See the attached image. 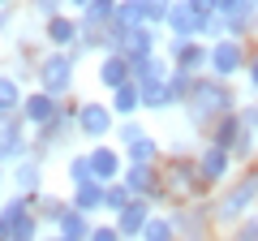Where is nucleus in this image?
<instances>
[{
  "label": "nucleus",
  "mask_w": 258,
  "mask_h": 241,
  "mask_svg": "<svg viewBox=\"0 0 258 241\" xmlns=\"http://www.w3.org/2000/svg\"><path fill=\"white\" fill-rule=\"evenodd\" d=\"M185 112H189V120L198 125V130H215L228 112H237V103H232V91L228 82H215V78H203L198 74V82H194L189 99H185Z\"/></svg>",
  "instance_id": "1"
},
{
  "label": "nucleus",
  "mask_w": 258,
  "mask_h": 241,
  "mask_svg": "<svg viewBox=\"0 0 258 241\" xmlns=\"http://www.w3.org/2000/svg\"><path fill=\"white\" fill-rule=\"evenodd\" d=\"M254 203H258V172H245L241 181H232V186L215 198L211 220H215V224H228V228H237V224L249 215V207H254Z\"/></svg>",
  "instance_id": "2"
},
{
  "label": "nucleus",
  "mask_w": 258,
  "mask_h": 241,
  "mask_svg": "<svg viewBox=\"0 0 258 241\" xmlns=\"http://www.w3.org/2000/svg\"><path fill=\"white\" fill-rule=\"evenodd\" d=\"M245 65H249L245 39H220V43H211L207 69H211V78H215V82H228V78L245 74Z\"/></svg>",
  "instance_id": "3"
},
{
  "label": "nucleus",
  "mask_w": 258,
  "mask_h": 241,
  "mask_svg": "<svg viewBox=\"0 0 258 241\" xmlns=\"http://www.w3.org/2000/svg\"><path fill=\"white\" fill-rule=\"evenodd\" d=\"M69 86H74V52H47L39 61V91L56 99Z\"/></svg>",
  "instance_id": "4"
},
{
  "label": "nucleus",
  "mask_w": 258,
  "mask_h": 241,
  "mask_svg": "<svg viewBox=\"0 0 258 241\" xmlns=\"http://www.w3.org/2000/svg\"><path fill=\"white\" fill-rule=\"evenodd\" d=\"M120 186L129 190L134 198H164V176H155V168L151 164H129L125 172H120Z\"/></svg>",
  "instance_id": "5"
},
{
  "label": "nucleus",
  "mask_w": 258,
  "mask_h": 241,
  "mask_svg": "<svg viewBox=\"0 0 258 241\" xmlns=\"http://www.w3.org/2000/svg\"><path fill=\"white\" fill-rule=\"evenodd\" d=\"M120 142H125V155H129V164H151V168H155L159 147H155V138H151V134L142 130V125L125 120V125H120Z\"/></svg>",
  "instance_id": "6"
},
{
  "label": "nucleus",
  "mask_w": 258,
  "mask_h": 241,
  "mask_svg": "<svg viewBox=\"0 0 258 241\" xmlns=\"http://www.w3.org/2000/svg\"><path fill=\"white\" fill-rule=\"evenodd\" d=\"M207 22H211V18H203L189 0H172V9H168V22H164V26L172 30V39H198Z\"/></svg>",
  "instance_id": "7"
},
{
  "label": "nucleus",
  "mask_w": 258,
  "mask_h": 241,
  "mask_svg": "<svg viewBox=\"0 0 258 241\" xmlns=\"http://www.w3.org/2000/svg\"><path fill=\"white\" fill-rule=\"evenodd\" d=\"M207 56H211L207 39H172V69H181V74L198 78V69H207Z\"/></svg>",
  "instance_id": "8"
},
{
  "label": "nucleus",
  "mask_w": 258,
  "mask_h": 241,
  "mask_svg": "<svg viewBox=\"0 0 258 241\" xmlns=\"http://www.w3.org/2000/svg\"><path fill=\"white\" fill-rule=\"evenodd\" d=\"M151 215H155V211H151V203H147V198H134V203H129V207H125V211H120L112 224H116L120 241H142V232H147Z\"/></svg>",
  "instance_id": "9"
},
{
  "label": "nucleus",
  "mask_w": 258,
  "mask_h": 241,
  "mask_svg": "<svg viewBox=\"0 0 258 241\" xmlns=\"http://www.w3.org/2000/svg\"><path fill=\"white\" fill-rule=\"evenodd\" d=\"M198 172H203L207 186H220V181H228V172H232V155L224 147H215V142H207V147L198 151Z\"/></svg>",
  "instance_id": "10"
},
{
  "label": "nucleus",
  "mask_w": 258,
  "mask_h": 241,
  "mask_svg": "<svg viewBox=\"0 0 258 241\" xmlns=\"http://www.w3.org/2000/svg\"><path fill=\"white\" fill-rule=\"evenodd\" d=\"M172 224H176V241H207V232H211V215H207V207L172 211Z\"/></svg>",
  "instance_id": "11"
},
{
  "label": "nucleus",
  "mask_w": 258,
  "mask_h": 241,
  "mask_svg": "<svg viewBox=\"0 0 258 241\" xmlns=\"http://www.w3.org/2000/svg\"><path fill=\"white\" fill-rule=\"evenodd\" d=\"M56 112H60V103H56L52 95H43V91H35V95L22 99V120L35 125V130H47V125L56 120Z\"/></svg>",
  "instance_id": "12"
},
{
  "label": "nucleus",
  "mask_w": 258,
  "mask_h": 241,
  "mask_svg": "<svg viewBox=\"0 0 258 241\" xmlns=\"http://www.w3.org/2000/svg\"><path fill=\"white\" fill-rule=\"evenodd\" d=\"M134 82V65H129L120 52H108L99 61V86L103 91H120V86H129Z\"/></svg>",
  "instance_id": "13"
},
{
  "label": "nucleus",
  "mask_w": 258,
  "mask_h": 241,
  "mask_svg": "<svg viewBox=\"0 0 258 241\" xmlns=\"http://www.w3.org/2000/svg\"><path fill=\"white\" fill-rule=\"evenodd\" d=\"M86 159H91V172L99 186H112V181H120V155L112 147H91L86 151Z\"/></svg>",
  "instance_id": "14"
},
{
  "label": "nucleus",
  "mask_w": 258,
  "mask_h": 241,
  "mask_svg": "<svg viewBox=\"0 0 258 241\" xmlns=\"http://www.w3.org/2000/svg\"><path fill=\"white\" fill-rule=\"evenodd\" d=\"M120 56H125L129 65H138V61H147V56H155V26H138L125 35V47H120Z\"/></svg>",
  "instance_id": "15"
},
{
  "label": "nucleus",
  "mask_w": 258,
  "mask_h": 241,
  "mask_svg": "<svg viewBox=\"0 0 258 241\" xmlns=\"http://www.w3.org/2000/svg\"><path fill=\"white\" fill-rule=\"evenodd\" d=\"M47 39H52L56 52H64L82 39V22H74L69 13H56V18H47Z\"/></svg>",
  "instance_id": "16"
},
{
  "label": "nucleus",
  "mask_w": 258,
  "mask_h": 241,
  "mask_svg": "<svg viewBox=\"0 0 258 241\" xmlns=\"http://www.w3.org/2000/svg\"><path fill=\"white\" fill-rule=\"evenodd\" d=\"M78 130H82L86 138H103V134L112 130V108H103V103H82V112H78Z\"/></svg>",
  "instance_id": "17"
},
{
  "label": "nucleus",
  "mask_w": 258,
  "mask_h": 241,
  "mask_svg": "<svg viewBox=\"0 0 258 241\" xmlns=\"http://www.w3.org/2000/svg\"><path fill=\"white\" fill-rule=\"evenodd\" d=\"M168 78H172V61H164L159 52L134 65V82L138 86H155V82H168Z\"/></svg>",
  "instance_id": "18"
},
{
  "label": "nucleus",
  "mask_w": 258,
  "mask_h": 241,
  "mask_svg": "<svg viewBox=\"0 0 258 241\" xmlns=\"http://www.w3.org/2000/svg\"><path fill=\"white\" fill-rule=\"evenodd\" d=\"M116 5L120 0H95V5H86L82 9V30H99L103 35V26L116 22Z\"/></svg>",
  "instance_id": "19"
},
{
  "label": "nucleus",
  "mask_w": 258,
  "mask_h": 241,
  "mask_svg": "<svg viewBox=\"0 0 258 241\" xmlns=\"http://www.w3.org/2000/svg\"><path fill=\"white\" fill-rule=\"evenodd\" d=\"M56 228H60L56 237H64V241H86V237H91V228H95V224L86 220L82 211H74V207H69V211H64V220L56 224Z\"/></svg>",
  "instance_id": "20"
},
{
  "label": "nucleus",
  "mask_w": 258,
  "mask_h": 241,
  "mask_svg": "<svg viewBox=\"0 0 258 241\" xmlns=\"http://www.w3.org/2000/svg\"><path fill=\"white\" fill-rule=\"evenodd\" d=\"M0 159H26L22 125H13V120H5V130H0Z\"/></svg>",
  "instance_id": "21"
},
{
  "label": "nucleus",
  "mask_w": 258,
  "mask_h": 241,
  "mask_svg": "<svg viewBox=\"0 0 258 241\" xmlns=\"http://www.w3.org/2000/svg\"><path fill=\"white\" fill-rule=\"evenodd\" d=\"M112 26H120V30L147 26V9H142V0H120V5H116V22H112Z\"/></svg>",
  "instance_id": "22"
},
{
  "label": "nucleus",
  "mask_w": 258,
  "mask_h": 241,
  "mask_svg": "<svg viewBox=\"0 0 258 241\" xmlns=\"http://www.w3.org/2000/svg\"><path fill=\"white\" fill-rule=\"evenodd\" d=\"M13 181H18L22 194L35 198V194H39V186H43V168H39V159H22V164H18V176H13Z\"/></svg>",
  "instance_id": "23"
},
{
  "label": "nucleus",
  "mask_w": 258,
  "mask_h": 241,
  "mask_svg": "<svg viewBox=\"0 0 258 241\" xmlns=\"http://www.w3.org/2000/svg\"><path fill=\"white\" fill-rule=\"evenodd\" d=\"M138 108H142L138 82H129V86H120V91H112V112H116V116H134Z\"/></svg>",
  "instance_id": "24"
},
{
  "label": "nucleus",
  "mask_w": 258,
  "mask_h": 241,
  "mask_svg": "<svg viewBox=\"0 0 258 241\" xmlns=\"http://www.w3.org/2000/svg\"><path fill=\"white\" fill-rule=\"evenodd\" d=\"M237 134H241V108H237V112H228V116H224L220 125L211 130V142H215V147H224V151H232Z\"/></svg>",
  "instance_id": "25"
},
{
  "label": "nucleus",
  "mask_w": 258,
  "mask_h": 241,
  "mask_svg": "<svg viewBox=\"0 0 258 241\" xmlns=\"http://www.w3.org/2000/svg\"><path fill=\"white\" fill-rule=\"evenodd\" d=\"M69 207H74V211H82V215L99 211V207H103V186L95 181V186H82V190H74V198H69Z\"/></svg>",
  "instance_id": "26"
},
{
  "label": "nucleus",
  "mask_w": 258,
  "mask_h": 241,
  "mask_svg": "<svg viewBox=\"0 0 258 241\" xmlns=\"http://www.w3.org/2000/svg\"><path fill=\"white\" fill-rule=\"evenodd\" d=\"M22 99L26 95L18 91V82L9 74H0V120H9V112H22Z\"/></svg>",
  "instance_id": "27"
},
{
  "label": "nucleus",
  "mask_w": 258,
  "mask_h": 241,
  "mask_svg": "<svg viewBox=\"0 0 258 241\" xmlns=\"http://www.w3.org/2000/svg\"><path fill=\"white\" fill-rule=\"evenodd\" d=\"M138 91H142V108H151V112H164V108H172V91H168V82L138 86Z\"/></svg>",
  "instance_id": "28"
},
{
  "label": "nucleus",
  "mask_w": 258,
  "mask_h": 241,
  "mask_svg": "<svg viewBox=\"0 0 258 241\" xmlns=\"http://www.w3.org/2000/svg\"><path fill=\"white\" fill-rule=\"evenodd\" d=\"M134 203V194H129L120 181H112V186H103V211H112V215H120L125 207Z\"/></svg>",
  "instance_id": "29"
},
{
  "label": "nucleus",
  "mask_w": 258,
  "mask_h": 241,
  "mask_svg": "<svg viewBox=\"0 0 258 241\" xmlns=\"http://www.w3.org/2000/svg\"><path fill=\"white\" fill-rule=\"evenodd\" d=\"M142 241H176L172 215H151V224H147V232H142Z\"/></svg>",
  "instance_id": "30"
},
{
  "label": "nucleus",
  "mask_w": 258,
  "mask_h": 241,
  "mask_svg": "<svg viewBox=\"0 0 258 241\" xmlns=\"http://www.w3.org/2000/svg\"><path fill=\"white\" fill-rule=\"evenodd\" d=\"M69 186H74V190L95 186V172H91V159H86V155H74V159H69Z\"/></svg>",
  "instance_id": "31"
},
{
  "label": "nucleus",
  "mask_w": 258,
  "mask_h": 241,
  "mask_svg": "<svg viewBox=\"0 0 258 241\" xmlns=\"http://www.w3.org/2000/svg\"><path fill=\"white\" fill-rule=\"evenodd\" d=\"M254 5H249V0H220V18L224 22H232V18H254Z\"/></svg>",
  "instance_id": "32"
},
{
  "label": "nucleus",
  "mask_w": 258,
  "mask_h": 241,
  "mask_svg": "<svg viewBox=\"0 0 258 241\" xmlns=\"http://www.w3.org/2000/svg\"><path fill=\"white\" fill-rule=\"evenodd\" d=\"M39 237V215L30 211V215H22L18 224H13V241H35Z\"/></svg>",
  "instance_id": "33"
},
{
  "label": "nucleus",
  "mask_w": 258,
  "mask_h": 241,
  "mask_svg": "<svg viewBox=\"0 0 258 241\" xmlns=\"http://www.w3.org/2000/svg\"><path fill=\"white\" fill-rule=\"evenodd\" d=\"M142 9H147V26H159V22H168L172 0H142Z\"/></svg>",
  "instance_id": "34"
},
{
  "label": "nucleus",
  "mask_w": 258,
  "mask_h": 241,
  "mask_svg": "<svg viewBox=\"0 0 258 241\" xmlns=\"http://www.w3.org/2000/svg\"><path fill=\"white\" fill-rule=\"evenodd\" d=\"M228 241H258V215H245V220L232 228V237Z\"/></svg>",
  "instance_id": "35"
},
{
  "label": "nucleus",
  "mask_w": 258,
  "mask_h": 241,
  "mask_svg": "<svg viewBox=\"0 0 258 241\" xmlns=\"http://www.w3.org/2000/svg\"><path fill=\"white\" fill-rule=\"evenodd\" d=\"M86 241H120V232H116V224H95Z\"/></svg>",
  "instance_id": "36"
},
{
  "label": "nucleus",
  "mask_w": 258,
  "mask_h": 241,
  "mask_svg": "<svg viewBox=\"0 0 258 241\" xmlns=\"http://www.w3.org/2000/svg\"><path fill=\"white\" fill-rule=\"evenodd\" d=\"M189 5L203 13V18H215V13H220V0H189Z\"/></svg>",
  "instance_id": "37"
},
{
  "label": "nucleus",
  "mask_w": 258,
  "mask_h": 241,
  "mask_svg": "<svg viewBox=\"0 0 258 241\" xmlns=\"http://www.w3.org/2000/svg\"><path fill=\"white\" fill-rule=\"evenodd\" d=\"M245 74H249V86L258 91V56H249V65H245Z\"/></svg>",
  "instance_id": "38"
},
{
  "label": "nucleus",
  "mask_w": 258,
  "mask_h": 241,
  "mask_svg": "<svg viewBox=\"0 0 258 241\" xmlns=\"http://www.w3.org/2000/svg\"><path fill=\"white\" fill-rule=\"evenodd\" d=\"M39 5V13H47V18H56V5H60V0H35Z\"/></svg>",
  "instance_id": "39"
},
{
  "label": "nucleus",
  "mask_w": 258,
  "mask_h": 241,
  "mask_svg": "<svg viewBox=\"0 0 258 241\" xmlns=\"http://www.w3.org/2000/svg\"><path fill=\"white\" fill-rule=\"evenodd\" d=\"M0 241H13V228H9V220H0Z\"/></svg>",
  "instance_id": "40"
},
{
  "label": "nucleus",
  "mask_w": 258,
  "mask_h": 241,
  "mask_svg": "<svg viewBox=\"0 0 258 241\" xmlns=\"http://www.w3.org/2000/svg\"><path fill=\"white\" fill-rule=\"evenodd\" d=\"M69 5H74V9H86V5H95V0H69Z\"/></svg>",
  "instance_id": "41"
},
{
  "label": "nucleus",
  "mask_w": 258,
  "mask_h": 241,
  "mask_svg": "<svg viewBox=\"0 0 258 241\" xmlns=\"http://www.w3.org/2000/svg\"><path fill=\"white\" fill-rule=\"evenodd\" d=\"M0 190H5V168H0Z\"/></svg>",
  "instance_id": "42"
},
{
  "label": "nucleus",
  "mask_w": 258,
  "mask_h": 241,
  "mask_svg": "<svg viewBox=\"0 0 258 241\" xmlns=\"http://www.w3.org/2000/svg\"><path fill=\"white\" fill-rule=\"evenodd\" d=\"M249 5H254V9H258V0H249Z\"/></svg>",
  "instance_id": "43"
},
{
  "label": "nucleus",
  "mask_w": 258,
  "mask_h": 241,
  "mask_svg": "<svg viewBox=\"0 0 258 241\" xmlns=\"http://www.w3.org/2000/svg\"><path fill=\"white\" fill-rule=\"evenodd\" d=\"M52 241H64V237H52Z\"/></svg>",
  "instance_id": "44"
},
{
  "label": "nucleus",
  "mask_w": 258,
  "mask_h": 241,
  "mask_svg": "<svg viewBox=\"0 0 258 241\" xmlns=\"http://www.w3.org/2000/svg\"><path fill=\"white\" fill-rule=\"evenodd\" d=\"M0 5H9V0H0Z\"/></svg>",
  "instance_id": "45"
}]
</instances>
